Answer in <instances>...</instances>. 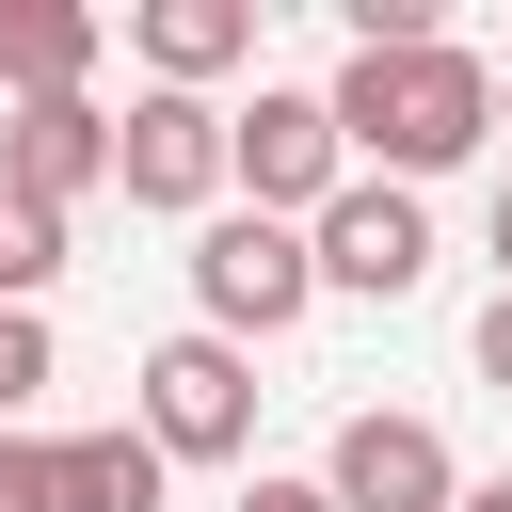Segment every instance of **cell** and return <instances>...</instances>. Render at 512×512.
Segmentation results:
<instances>
[{
	"mask_svg": "<svg viewBox=\"0 0 512 512\" xmlns=\"http://www.w3.org/2000/svg\"><path fill=\"white\" fill-rule=\"evenodd\" d=\"M320 112H336V160H352V176L416 192V176L480 160V128H496V64L448 48V32H416V48H352V64L320 80Z\"/></svg>",
	"mask_w": 512,
	"mask_h": 512,
	"instance_id": "1",
	"label": "cell"
},
{
	"mask_svg": "<svg viewBox=\"0 0 512 512\" xmlns=\"http://www.w3.org/2000/svg\"><path fill=\"white\" fill-rule=\"evenodd\" d=\"M320 304V272H304V224H256V208H208L192 224V336H288Z\"/></svg>",
	"mask_w": 512,
	"mask_h": 512,
	"instance_id": "2",
	"label": "cell"
},
{
	"mask_svg": "<svg viewBox=\"0 0 512 512\" xmlns=\"http://www.w3.org/2000/svg\"><path fill=\"white\" fill-rule=\"evenodd\" d=\"M336 112L304 96V80H256V112H224V192L256 208V224H320L336 208Z\"/></svg>",
	"mask_w": 512,
	"mask_h": 512,
	"instance_id": "3",
	"label": "cell"
},
{
	"mask_svg": "<svg viewBox=\"0 0 512 512\" xmlns=\"http://www.w3.org/2000/svg\"><path fill=\"white\" fill-rule=\"evenodd\" d=\"M128 432H144L160 464H240V448H256V352H224V336H160Z\"/></svg>",
	"mask_w": 512,
	"mask_h": 512,
	"instance_id": "4",
	"label": "cell"
},
{
	"mask_svg": "<svg viewBox=\"0 0 512 512\" xmlns=\"http://www.w3.org/2000/svg\"><path fill=\"white\" fill-rule=\"evenodd\" d=\"M304 272L352 288V304H400V288H432V208L384 192V176H336V208L304 224Z\"/></svg>",
	"mask_w": 512,
	"mask_h": 512,
	"instance_id": "5",
	"label": "cell"
},
{
	"mask_svg": "<svg viewBox=\"0 0 512 512\" xmlns=\"http://www.w3.org/2000/svg\"><path fill=\"white\" fill-rule=\"evenodd\" d=\"M112 192H128V208H224V112L144 80V96L112 112Z\"/></svg>",
	"mask_w": 512,
	"mask_h": 512,
	"instance_id": "6",
	"label": "cell"
},
{
	"mask_svg": "<svg viewBox=\"0 0 512 512\" xmlns=\"http://www.w3.org/2000/svg\"><path fill=\"white\" fill-rule=\"evenodd\" d=\"M320 496H336V512H448V496H464V464H448V432H432V416H384V400H368V416H336Z\"/></svg>",
	"mask_w": 512,
	"mask_h": 512,
	"instance_id": "7",
	"label": "cell"
},
{
	"mask_svg": "<svg viewBox=\"0 0 512 512\" xmlns=\"http://www.w3.org/2000/svg\"><path fill=\"white\" fill-rule=\"evenodd\" d=\"M0 192L48 208V224H64L80 192H112V112H96V96H16V112H0Z\"/></svg>",
	"mask_w": 512,
	"mask_h": 512,
	"instance_id": "8",
	"label": "cell"
},
{
	"mask_svg": "<svg viewBox=\"0 0 512 512\" xmlns=\"http://www.w3.org/2000/svg\"><path fill=\"white\" fill-rule=\"evenodd\" d=\"M128 48H144V80H160V96H208L224 64H256V0H144V16H128Z\"/></svg>",
	"mask_w": 512,
	"mask_h": 512,
	"instance_id": "9",
	"label": "cell"
},
{
	"mask_svg": "<svg viewBox=\"0 0 512 512\" xmlns=\"http://www.w3.org/2000/svg\"><path fill=\"white\" fill-rule=\"evenodd\" d=\"M96 48H112V32H96L80 0H0V96H80Z\"/></svg>",
	"mask_w": 512,
	"mask_h": 512,
	"instance_id": "10",
	"label": "cell"
},
{
	"mask_svg": "<svg viewBox=\"0 0 512 512\" xmlns=\"http://www.w3.org/2000/svg\"><path fill=\"white\" fill-rule=\"evenodd\" d=\"M160 480H176V464H160V448H144L128 416H112V432H64V448H48V512H160Z\"/></svg>",
	"mask_w": 512,
	"mask_h": 512,
	"instance_id": "11",
	"label": "cell"
},
{
	"mask_svg": "<svg viewBox=\"0 0 512 512\" xmlns=\"http://www.w3.org/2000/svg\"><path fill=\"white\" fill-rule=\"evenodd\" d=\"M48 272H64V224H48V208H16V192H0V304H32V288H48Z\"/></svg>",
	"mask_w": 512,
	"mask_h": 512,
	"instance_id": "12",
	"label": "cell"
},
{
	"mask_svg": "<svg viewBox=\"0 0 512 512\" xmlns=\"http://www.w3.org/2000/svg\"><path fill=\"white\" fill-rule=\"evenodd\" d=\"M32 384H48V320H32V304H0V432H16V400H32Z\"/></svg>",
	"mask_w": 512,
	"mask_h": 512,
	"instance_id": "13",
	"label": "cell"
},
{
	"mask_svg": "<svg viewBox=\"0 0 512 512\" xmlns=\"http://www.w3.org/2000/svg\"><path fill=\"white\" fill-rule=\"evenodd\" d=\"M0 512H48V448L32 432H0Z\"/></svg>",
	"mask_w": 512,
	"mask_h": 512,
	"instance_id": "14",
	"label": "cell"
},
{
	"mask_svg": "<svg viewBox=\"0 0 512 512\" xmlns=\"http://www.w3.org/2000/svg\"><path fill=\"white\" fill-rule=\"evenodd\" d=\"M480 384H512V288L480 304Z\"/></svg>",
	"mask_w": 512,
	"mask_h": 512,
	"instance_id": "15",
	"label": "cell"
},
{
	"mask_svg": "<svg viewBox=\"0 0 512 512\" xmlns=\"http://www.w3.org/2000/svg\"><path fill=\"white\" fill-rule=\"evenodd\" d=\"M240 512H336L320 480H240Z\"/></svg>",
	"mask_w": 512,
	"mask_h": 512,
	"instance_id": "16",
	"label": "cell"
},
{
	"mask_svg": "<svg viewBox=\"0 0 512 512\" xmlns=\"http://www.w3.org/2000/svg\"><path fill=\"white\" fill-rule=\"evenodd\" d=\"M496 288H512V176H496Z\"/></svg>",
	"mask_w": 512,
	"mask_h": 512,
	"instance_id": "17",
	"label": "cell"
},
{
	"mask_svg": "<svg viewBox=\"0 0 512 512\" xmlns=\"http://www.w3.org/2000/svg\"><path fill=\"white\" fill-rule=\"evenodd\" d=\"M448 512H512V480H464V496H448Z\"/></svg>",
	"mask_w": 512,
	"mask_h": 512,
	"instance_id": "18",
	"label": "cell"
},
{
	"mask_svg": "<svg viewBox=\"0 0 512 512\" xmlns=\"http://www.w3.org/2000/svg\"><path fill=\"white\" fill-rule=\"evenodd\" d=\"M496 128H512V96H496Z\"/></svg>",
	"mask_w": 512,
	"mask_h": 512,
	"instance_id": "19",
	"label": "cell"
}]
</instances>
